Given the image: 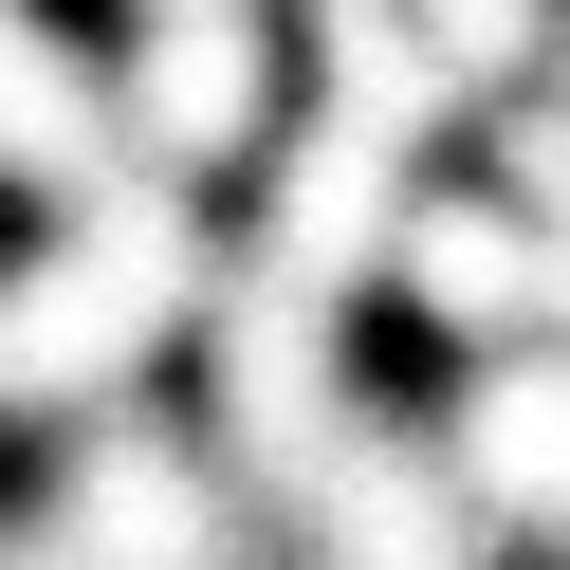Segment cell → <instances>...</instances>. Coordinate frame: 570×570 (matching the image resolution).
I'll list each match as a JSON object with an SVG mask.
<instances>
[{"mask_svg": "<svg viewBox=\"0 0 570 570\" xmlns=\"http://www.w3.org/2000/svg\"><path fill=\"white\" fill-rule=\"evenodd\" d=\"M203 295H222V239H203L185 185H148V166L75 185V222L0 276V423H111V386Z\"/></svg>", "mask_w": 570, "mask_h": 570, "instance_id": "1", "label": "cell"}, {"mask_svg": "<svg viewBox=\"0 0 570 570\" xmlns=\"http://www.w3.org/2000/svg\"><path fill=\"white\" fill-rule=\"evenodd\" d=\"M533 276H552V313H570V203H552V222H533Z\"/></svg>", "mask_w": 570, "mask_h": 570, "instance_id": "6", "label": "cell"}, {"mask_svg": "<svg viewBox=\"0 0 570 570\" xmlns=\"http://www.w3.org/2000/svg\"><path fill=\"white\" fill-rule=\"evenodd\" d=\"M552 533H570V515H552Z\"/></svg>", "mask_w": 570, "mask_h": 570, "instance_id": "8", "label": "cell"}, {"mask_svg": "<svg viewBox=\"0 0 570 570\" xmlns=\"http://www.w3.org/2000/svg\"><path fill=\"white\" fill-rule=\"evenodd\" d=\"M276 148V38H258V0L239 19H148V38L111 56V166H148V185H222V166Z\"/></svg>", "mask_w": 570, "mask_h": 570, "instance_id": "3", "label": "cell"}, {"mask_svg": "<svg viewBox=\"0 0 570 570\" xmlns=\"http://www.w3.org/2000/svg\"><path fill=\"white\" fill-rule=\"evenodd\" d=\"M460 515H570V350H497L442 423Z\"/></svg>", "mask_w": 570, "mask_h": 570, "instance_id": "4", "label": "cell"}, {"mask_svg": "<svg viewBox=\"0 0 570 570\" xmlns=\"http://www.w3.org/2000/svg\"><path fill=\"white\" fill-rule=\"evenodd\" d=\"M38 533H56L75 570H258V497H239L203 442H166L148 405L75 423V460H56V497H38Z\"/></svg>", "mask_w": 570, "mask_h": 570, "instance_id": "2", "label": "cell"}, {"mask_svg": "<svg viewBox=\"0 0 570 570\" xmlns=\"http://www.w3.org/2000/svg\"><path fill=\"white\" fill-rule=\"evenodd\" d=\"M386 276H405L442 332H515V313H552V276H533V203H405V239H386Z\"/></svg>", "mask_w": 570, "mask_h": 570, "instance_id": "5", "label": "cell"}, {"mask_svg": "<svg viewBox=\"0 0 570 570\" xmlns=\"http://www.w3.org/2000/svg\"><path fill=\"white\" fill-rule=\"evenodd\" d=\"M0 570H75V552H56V533H0Z\"/></svg>", "mask_w": 570, "mask_h": 570, "instance_id": "7", "label": "cell"}]
</instances>
